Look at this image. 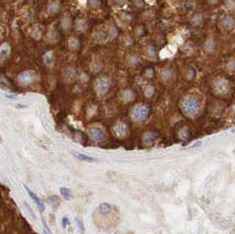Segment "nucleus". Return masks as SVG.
I'll return each instance as SVG.
<instances>
[{
  "label": "nucleus",
  "instance_id": "obj_1",
  "mask_svg": "<svg viewBox=\"0 0 235 234\" xmlns=\"http://www.w3.org/2000/svg\"><path fill=\"white\" fill-rule=\"evenodd\" d=\"M201 108V105L199 101L194 98V97H188L186 100H184L182 103V109L184 112V114L189 115V116H193L197 114Z\"/></svg>",
  "mask_w": 235,
  "mask_h": 234
},
{
  "label": "nucleus",
  "instance_id": "obj_2",
  "mask_svg": "<svg viewBox=\"0 0 235 234\" xmlns=\"http://www.w3.org/2000/svg\"><path fill=\"white\" fill-rule=\"evenodd\" d=\"M150 109L147 106H137L132 111V117L135 121L143 122L149 116Z\"/></svg>",
  "mask_w": 235,
  "mask_h": 234
},
{
  "label": "nucleus",
  "instance_id": "obj_3",
  "mask_svg": "<svg viewBox=\"0 0 235 234\" xmlns=\"http://www.w3.org/2000/svg\"><path fill=\"white\" fill-rule=\"evenodd\" d=\"M36 79V74L35 71H27L21 73L18 77V80L20 85L23 86L29 85L35 81Z\"/></svg>",
  "mask_w": 235,
  "mask_h": 234
},
{
  "label": "nucleus",
  "instance_id": "obj_4",
  "mask_svg": "<svg viewBox=\"0 0 235 234\" xmlns=\"http://www.w3.org/2000/svg\"><path fill=\"white\" fill-rule=\"evenodd\" d=\"M109 82L108 79H98L96 83H95V89H96V92H98L99 94L101 95H103L105 94L106 92H108V91L109 90Z\"/></svg>",
  "mask_w": 235,
  "mask_h": 234
},
{
  "label": "nucleus",
  "instance_id": "obj_5",
  "mask_svg": "<svg viewBox=\"0 0 235 234\" xmlns=\"http://www.w3.org/2000/svg\"><path fill=\"white\" fill-rule=\"evenodd\" d=\"M89 135L92 140H93L94 142H101L105 138V132L103 131V130L98 127L92 128L89 131Z\"/></svg>",
  "mask_w": 235,
  "mask_h": 234
},
{
  "label": "nucleus",
  "instance_id": "obj_6",
  "mask_svg": "<svg viewBox=\"0 0 235 234\" xmlns=\"http://www.w3.org/2000/svg\"><path fill=\"white\" fill-rule=\"evenodd\" d=\"M25 188H26V190L27 191V193L28 194L30 195V197L34 200V202L35 203V204H37V206H38V208L40 209V210L41 211H43L44 210H45V207H44V204H42V202L41 201V199L35 194L34 193V192H32L30 189L27 187V186H25Z\"/></svg>",
  "mask_w": 235,
  "mask_h": 234
},
{
  "label": "nucleus",
  "instance_id": "obj_7",
  "mask_svg": "<svg viewBox=\"0 0 235 234\" xmlns=\"http://www.w3.org/2000/svg\"><path fill=\"white\" fill-rule=\"evenodd\" d=\"M114 133H115L118 136H126L127 133H128V128H127V126H126L125 124L119 123V124H117V125L114 127Z\"/></svg>",
  "mask_w": 235,
  "mask_h": 234
},
{
  "label": "nucleus",
  "instance_id": "obj_8",
  "mask_svg": "<svg viewBox=\"0 0 235 234\" xmlns=\"http://www.w3.org/2000/svg\"><path fill=\"white\" fill-rule=\"evenodd\" d=\"M48 200H49L50 204L51 205L52 207H53V209H55V210H56L60 206V200L56 195H50Z\"/></svg>",
  "mask_w": 235,
  "mask_h": 234
},
{
  "label": "nucleus",
  "instance_id": "obj_9",
  "mask_svg": "<svg viewBox=\"0 0 235 234\" xmlns=\"http://www.w3.org/2000/svg\"><path fill=\"white\" fill-rule=\"evenodd\" d=\"M99 211L102 215H107L111 211V206L107 203H103L99 206Z\"/></svg>",
  "mask_w": 235,
  "mask_h": 234
},
{
  "label": "nucleus",
  "instance_id": "obj_10",
  "mask_svg": "<svg viewBox=\"0 0 235 234\" xmlns=\"http://www.w3.org/2000/svg\"><path fill=\"white\" fill-rule=\"evenodd\" d=\"M222 24H223V26L225 27H232L234 25V20H233V18L232 16L227 15V16H225V18L223 19Z\"/></svg>",
  "mask_w": 235,
  "mask_h": 234
},
{
  "label": "nucleus",
  "instance_id": "obj_11",
  "mask_svg": "<svg viewBox=\"0 0 235 234\" xmlns=\"http://www.w3.org/2000/svg\"><path fill=\"white\" fill-rule=\"evenodd\" d=\"M60 193L63 195V197L65 199V200H70L72 197V192L69 188H60Z\"/></svg>",
  "mask_w": 235,
  "mask_h": 234
},
{
  "label": "nucleus",
  "instance_id": "obj_12",
  "mask_svg": "<svg viewBox=\"0 0 235 234\" xmlns=\"http://www.w3.org/2000/svg\"><path fill=\"white\" fill-rule=\"evenodd\" d=\"M75 155V157L76 158H78L79 159H80V160H83V161H88V162H92L93 161L94 159L91 158V157H89V156H87V155H85V154H82V153H75L74 154Z\"/></svg>",
  "mask_w": 235,
  "mask_h": 234
},
{
  "label": "nucleus",
  "instance_id": "obj_13",
  "mask_svg": "<svg viewBox=\"0 0 235 234\" xmlns=\"http://www.w3.org/2000/svg\"><path fill=\"white\" fill-rule=\"evenodd\" d=\"M44 61L46 63V64H48V65L53 64V63H54V56H53V53L52 52H48L44 56Z\"/></svg>",
  "mask_w": 235,
  "mask_h": 234
},
{
  "label": "nucleus",
  "instance_id": "obj_14",
  "mask_svg": "<svg viewBox=\"0 0 235 234\" xmlns=\"http://www.w3.org/2000/svg\"><path fill=\"white\" fill-rule=\"evenodd\" d=\"M10 50V48L8 46V44H4L1 48H0V56L1 57H5L8 55Z\"/></svg>",
  "mask_w": 235,
  "mask_h": 234
},
{
  "label": "nucleus",
  "instance_id": "obj_15",
  "mask_svg": "<svg viewBox=\"0 0 235 234\" xmlns=\"http://www.w3.org/2000/svg\"><path fill=\"white\" fill-rule=\"evenodd\" d=\"M203 21V15L201 13H196L192 18V23L194 25H199Z\"/></svg>",
  "mask_w": 235,
  "mask_h": 234
},
{
  "label": "nucleus",
  "instance_id": "obj_16",
  "mask_svg": "<svg viewBox=\"0 0 235 234\" xmlns=\"http://www.w3.org/2000/svg\"><path fill=\"white\" fill-rule=\"evenodd\" d=\"M155 138H156V135H154L153 133H147L143 136V140L147 143L153 142Z\"/></svg>",
  "mask_w": 235,
  "mask_h": 234
},
{
  "label": "nucleus",
  "instance_id": "obj_17",
  "mask_svg": "<svg viewBox=\"0 0 235 234\" xmlns=\"http://www.w3.org/2000/svg\"><path fill=\"white\" fill-rule=\"evenodd\" d=\"M58 10H59V5L56 2H53L49 5V11H50L52 13L57 11Z\"/></svg>",
  "mask_w": 235,
  "mask_h": 234
},
{
  "label": "nucleus",
  "instance_id": "obj_18",
  "mask_svg": "<svg viewBox=\"0 0 235 234\" xmlns=\"http://www.w3.org/2000/svg\"><path fill=\"white\" fill-rule=\"evenodd\" d=\"M95 35H96V38H97V39H99V40H103V39H105V38L107 37L108 33H107V31L105 30H100L96 33Z\"/></svg>",
  "mask_w": 235,
  "mask_h": 234
},
{
  "label": "nucleus",
  "instance_id": "obj_19",
  "mask_svg": "<svg viewBox=\"0 0 235 234\" xmlns=\"http://www.w3.org/2000/svg\"><path fill=\"white\" fill-rule=\"evenodd\" d=\"M225 6L229 10H235V0H226Z\"/></svg>",
  "mask_w": 235,
  "mask_h": 234
},
{
  "label": "nucleus",
  "instance_id": "obj_20",
  "mask_svg": "<svg viewBox=\"0 0 235 234\" xmlns=\"http://www.w3.org/2000/svg\"><path fill=\"white\" fill-rule=\"evenodd\" d=\"M76 222H77V224H78V226H79V228L81 230L82 232H84L85 231V225H84V223H83V221H82L81 219H79V218H76Z\"/></svg>",
  "mask_w": 235,
  "mask_h": 234
},
{
  "label": "nucleus",
  "instance_id": "obj_21",
  "mask_svg": "<svg viewBox=\"0 0 235 234\" xmlns=\"http://www.w3.org/2000/svg\"><path fill=\"white\" fill-rule=\"evenodd\" d=\"M70 224V221H69V218L67 216H63V220H62V226L63 228H66L67 225Z\"/></svg>",
  "mask_w": 235,
  "mask_h": 234
},
{
  "label": "nucleus",
  "instance_id": "obj_22",
  "mask_svg": "<svg viewBox=\"0 0 235 234\" xmlns=\"http://www.w3.org/2000/svg\"><path fill=\"white\" fill-rule=\"evenodd\" d=\"M42 224H43V226H44V233H51V231L50 230L49 226L45 223V220H44V219H42Z\"/></svg>",
  "mask_w": 235,
  "mask_h": 234
},
{
  "label": "nucleus",
  "instance_id": "obj_23",
  "mask_svg": "<svg viewBox=\"0 0 235 234\" xmlns=\"http://www.w3.org/2000/svg\"><path fill=\"white\" fill-rule=\"evenodd\" d=\"M90 5H92V7H96L100 5V1L99 0H90Z\"/></svg>",
  "mask_w": 235,
  "mask_h": 234
},
{
  "label": "nucleus",
  "instance_id": "obj_24",
  "mask_svg": "<svg viewBox=\"0 0 235 234\" xmlns=\"http://www.w3.org/2000/svg\"><path fill=\"white\" fill-rule=\"evenodd\" d=\"M5 97L11 98V99H15V98H16V95H9V94H7V95H5Z\"/></svg>",
  "mask_w": 235,
  "mask_h": 234
},
{
  "label": "nucleus",
  "instance_id": "obj_25",
  "mask_svg": "<svg viewBox=\"0 0 235 234\" xmlns=\"http://www.w3.org/2000/svg\"><path fill=\"white\" fill-rule=\"evenodd\" d=\"M210 2H211V3H217V0H209Z\"/></svg>",
  "mask_w": 235,
  "mask_h": 234
},
{
  "label": "nucleus",
  "instance_id": "obj_26",
  "mask_svg": "<svg viewBox=\"0 0 235 234\" xmlns=\"http://www.w3.org/2000/svg\"><path fill=\"white\" fill-rule=\"evenodd\" d=\"M19 107H26V106H23V105H18Z\"/></svg>",
  "mask_w": 235,
  "mask_h": 234
},
{
  "label": "nucleus",
  "instance_id": "obj_27",
  "mask_svg": "<svg viewBox=\"0 0 235 234\" xmlns=\"http://www.w3.org/2000/svg\"><path fill=\"white\" fill-rule=\"evenodd\" d=\"M0 142H2V137H1V136H0Z\"/></svg>",
  "mask_w": 235,
  "mask_h": 234
},
{
  "label": "nucleus",
  "instance_id": "obj_28",
  "mask_svg": "<svg viewBox=\"0 0 235 234\" xmlns=\"http://www.w3.org/2000/svg\"><path fill=\"white\" fill-rule=\"evenodd\" d=\"M233 131H235V129H234V130H233Z\"/></svg>",
  "mask_w": 235,
  "mask_h": 234
},
{
  "label": "nucleus",
  "instance_id": "obj_29",
  "mask_svg": "<svg viewBox=\"0 0 235 234\" xmlns=\"http://www.w3.org/2000/svg\"><path fill=\"white\" fill-rule=\"evenodd\" d=\"M9 1H12V0H9Z\"/></svg>",
  "mask_w": 235,
  "mask_h": 234
}]
</instances>
